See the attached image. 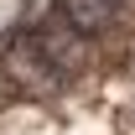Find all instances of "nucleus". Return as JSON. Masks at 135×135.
Here are the masks:
<instances>
[{
	"instance_id": "obj_2",
	"label": "nucleus",
	"mask_w": 135,
	"mask_h": 135,
	"mask_svg": "<svg viewBox=\"0 0 135 135\" xmlns=\"http://www.w3.org/2000/svg\"><path fill=\"white\" fill-rule=\"evenodd\" d=\"M57 21H68L78 36H94L114 21V0H57Z\"/></svg>"
},
{
	"instance_id": "obj_1",
	"label": "nucleus",
	"mask_w": 135,
	"mask_h": 135,
	"mask_svg": "<svg viewBox=\"0 0 135 135\" xmlns=\"http://www.w3.org/2000/svg\"><path fill=\"white\" fill-rule=\"evenodd\" d=\"M36 52H42V62L47 68H57V73H73V68H83L88 62V47H83V36L73 31L68 21H36L31 26V36H26Z\"/></svg>"
},
{
	"instance_id": "obj_3",
	"label": "nucleus",
	"mask_w": 135,
	"mask_h": 135,
	"mask_svg": "<svg viewBox=\"0 0 135 135\" xmlns=\"http://www.w3.org/2000/svg\"><path fill=\"white\" fill-rule=\"evenodd\" d=\"M11 73H16L21 83H31V88H47V83H52L47 62H42V52H36L31 42H21V47L11 52Z\"/></svg>"
}]
</instances>
